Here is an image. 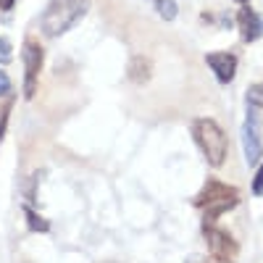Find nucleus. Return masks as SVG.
I'll return each instance as SVG.
<instances>
[{"instance_id": "f257e3e1", "label": "nucleus", "mask_w": 263, "mask_h": 263, "mask_svg": "<svg viewBox=\"0 0 263 263\" xmlns=\"http://www.w3.org/2000/svg\"><path fill=\"white\" fill-rule=\"evenodd\" d=\"M87 11H90V0H50L40 27L48 37H61L71 27H77L87 16Z\"/></svg>"}, {"instance_id": "f03ea898", "label": "nucleus", "mask_w": 263, "mask_h": 263, "mask_svg": "<svg viewBox=\"0 0 263 263\" xmlns=\"http://www.w3.org/2000/svg\"><path fill=\"white\" fill-rule=\"evenodd\" d=\"M195 208H200L203 211V221L205 224H213L221 213L237 208L239 203V192L224 182H218V179H211L200 192L195 195Z\"/></svg>"}, {"instance_id": "7ed1b4c3", "label": "nucleus", "mask_w": 263, "mask_h": 263, "mask_svg": "<svg viewBox=\"0 0 263 263\" xmlns=\"http://www.w3.org/2000/svg\"><path fill=\"white\" fill-rule=\"evenodd\" d=\"M192 137H195L197 147L203 150L205 161L213 168L224 166L227 153H229V140L224 135V129L218 126L213 119H195L192 121Z\"/></svg>"}, {"instance_id": "20e7f679", "label": "nucleus", "mask_w": 263, "mask_h": 263, "mask_svg": "<svg viewBox=\"0 0 263 263\" xmlns=\"http://www.w3.org/2000/svg\"><path fill=\"white\" fill-rule=\"evenodd\" d=\"M205 239H208V250H211V258H213V260H218V263H232V260L237 258V242H234L227 232L205 224Z\"/></svg>"}, {"instance_id": "39448f33", "label": "nucleus", "mask_w": 263, "mask_h": 263, "mask_svg": "<svg viewBox=\"0 0 263 263\" xmlns=\"http://www.w3.org/2000/svg\"><path fill=\"white\" fill-rule=\"evenodd\" d=\"M21 58H24V69H27V87H24V95L32 100L34 98V87H37V74L42 69V48L40 42L34 37H29L24 42V53H21Z\"/></svg>"}, {"instance_id": "423d86ee", "label": "nucleus", "mask_w": 263, "mask_h": 263, "mask_svg": "<svg viewBox=\"0 0 263 263\" xmlns=\"http://www.w3.org/2000/svg\"><path fill=\"white\" fill-rule=\"evenodd\" d=\"M242 147H245V161H248L250 166L260 161V156H263V147H260V126H258V119H255L253 111L248 114V121L242 124Z\"/></svg>"}, {"instance_id": "0eeeda50", "label": "nucleus", "mask_w": 263, "mask_h": 263, "mask_svg": "<svg viewBox=\"0 0 263 263\" xmlns=\"http://www.w3.org/2000/svg\"><path fill=\"white\" fill-rule=\"evenodd\" d=\"M205 63L213 69L216 79L221 84H229L234 79V71H237V55L234 53H208Z\"/></svg>"}, {"instance_id": "6e6552de", "label": "nucleus", "mask_w": 263, "mask_h": 263, "mask_svg": "<svg viewBox=\"0 0 263 263\" xmlns=\"http://www.w3.org/2000/svg\"><path fill=\"white\" fill-rule=\"evenodd\" d=\"M237 24H239V32H242L245 42H255L263 34V21H260V16L253 8H242V11H239L237 13Z\"/></svg>"}, {"instance_id": "1a4fd4ad", "label": "nucleus", "mask_w": 263, "mask_h": 263, "mask_svg": "<svg viewBox=\"0 0 263 263\" xmlns=\"http://www.w3.org/2000/svg\"><path fill=\"white\" fill-rule=\"evenodd\" d=\"M147 71H150V63H147V58H135L132 61V69H129V74H132V79L135 82H145L147 79Z\"/></svg>"}, {"instance_id": "9d476101", "label": "nucleus", "mask_w": 263, "mask_h": 263, "mask_svg": "<svg viewBox=\"0 0 263 263\" xmlns=\"http://www.w3.org/2000/svg\"><path fill=\"white\" fill-rule=\"evenodd\" d=\"M248 105L250 108H263V82L260 84H253L248 90Z\"/></svg>"}, {"instance_id": "9b49d317", "label": "nucleus", "mask_w": 263, "mask_h": 263, "mask_svg": "<svg viewBox=\"0 0 263 263\" xmlns=\"http://www.w3.org/2000/svg\"><path fill=\"white\" fill-rule=\"evenodd\" d=\"M24 213H27V218H29V227L34 229V232H48V221H42V218L32 211V208H24Z\"/></svg>"}, {"instance_id": "f8f14e48", "label": "nucleus", "mask_w": 263, "mask_h": 263, "mask_svg": "<svg viewBox=\"0 0 263 263\" xmlns=\"http://www.w3.org/2000/svg\"><path fill=\"white\" fill-rule=\"evenodd\" d=\"M158 11H161V16L163 18H177V3L174 0H158Z\"/></svg>"}, {"instance_id": "ddd939ff", "label": "nucleus", "mask_w": 263, "mask_h": 263, "mask_svg": "<svg viewBox=\"0 0 263 263\" xmlns=\"http://www.w3.org/2000/svg\"><path fill=\"white\" fill-rule=\"evenodd\" d=\"M253 195L263 197V163L258 166V171H255V177H253Z\"/></svg>"}, {"instance_id": "4468645a", "label": "nucleus", "mask_w": 263, "mask_h": 263, "mask_svg": "<svg viewBox=\"0 0 263 263\" xmlns=\"http://www.w3.org/2000/svg\"><path fill=\"white\" fill-rule=\"evenodd\" d=\"M11 61V42L3 37L0 40V63H8Z\"/></svg>"}, {"instance_id": "2eb2a0df", "label": "nucleus", "mask_w": 263, "mask_h": 263, "mask_svg": "<svg viewBox=\"0 0 263 263\" xmlns=\"http://www.w3.org/2000/svg\"><path fill=\"white\" fill-rule=\"evenodd\" d=\"M11 105H13V98H8V100H6V105H3V114H0V140H3V129H6V114L11 111Z\"/></svg>"}, {"instance_id": "dca6fc26", "label": "nucleus", "mask_w": 263, "mask_h": 263, "mask_svg": "<svg viewBox=\"0 0 263 263\" xmlns=\"http://www.w3.org/2000/svg\"><path fill=\"white\" fill-rule=\"evenodd\" d=\"M8 90H11V79L6 71H0V95H8Z\"/></svg>"}, {"instance_id": "f3484780", "label": "nucleus", "mask_w": 263, "mask_h": 263, "mask_svg": "<svg viewBox=\"0 0 263 263\" xmlns=\"http://www.w3.org/2000/svg\"><path fill=\"white\" fill-rule=\"evenodd\" d=\"M13 3H16V0H0V11H8V8H13Z\"/></svg>"}, {"instance_id": "a211bd4d", "label": "nucleus", "mask_w": 263, "mask_h": 263, "mask_svg": "<svg viewBox=\"0 0 263 263\" xmlns=\"http://www.w3.org/2000/svg\"><path fill=\"white\" fill-rule=\"evenodd\" d=\"M187 263H213V260H208V258H192V260H187Z\"/></svg>"}, {"instance_id": "6ab92c4d", "label": "nucleus", "mask_w": 263, "mask_h": 263, "mask_svg": "<svg viewBox=\"0 0 263 263\" xmlns=\"http://www.w3.org/2000/svg\"><path fill=\"white\" fill-rule=\"evenodd\" d=\"M237 3H248V0H237Z\"/></svg>"}, {"instance_id": "aec40b11", "label": "nucleus", "mask_w": 263, "mask_h": 263, "mask_svg": "<svg viewBox=\"0 0 263 263\" xmlns=\"http://www.w3.org/2000/svg\"><path fill=\"white\" fill-rule=\"evenodd\" d=\"M108 263H111V260H108Z\"/></svg>"}]
</instances>
